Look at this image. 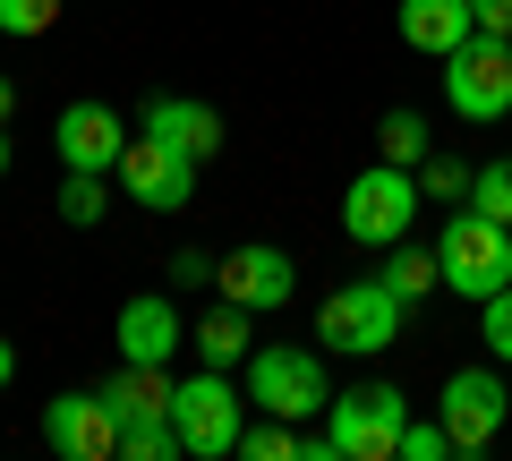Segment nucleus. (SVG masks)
I'll list each match as a JSON object with an SVG mask.
<instances>
[{
  "instance_id": "f257e3e1",
  "label": "nucleus",
  "mask_w": 512,
  "mask_h": 461,
  "mask_svg": "<svg viewBox=\"0 0 512 461\" xmlns=\"http://www.w3.org/2000/svg\"><path fill=\"white\" fill-rule=\"evenodd\" d=\"M111 419H120V461H171L180 453V427H171V376L120 359V376L103 385Z\"/></svg>"
},
{
  "instance_id": "f03ea898",
  "label": "nucleus",
  "mask_w": 512,
  "mask_h": 461,
  "mask_svg": "<svg viewBox=\"0 0 512 461\" xmlns=\"http://www.w3.org/2000/svg\"><path fill=\"white\" fill-rule=\"evenodd\" d=\"M436 265H444V291H461V299H495L512 282V222H495V214H453L436 231Z\"/></svg>"
},
{
  "instance_id": "7ed1b4c3",
  "label": "nucleus",
  "mask_w": 512,
  "mask_h": 461,
  "mask_svg": "<svg viewBox=\"0 0 512 461\" xmlns=\"http://www.w3.org/2000/svg\"><path fill=\"white\" fill-rule=\"evenodd\" d=\"M402 308H410V299L384 291V274H376V282H342V291L316 308V351H350V359L393 351V333H402Z\"/></svg>"
},
{
  "instance_id": "20e7f679",
  "label": "nucleus",
  "mask_w": 512,
  "mask_h": 461,
  "mask_svg": "<svg viewBox=\"0 0 512 461\" xmlns=\"http://www.w3.org/2000/svg\"><path fill=\"white\" fill-rule=\"evenodd\" d=\"M410 222H419V171L402 163H367L359 180H350L342 197V231L359 248H402L410 240Z\"/></svg>"
},
{
  "instance_id": "39448f33",
  "label": "nucleus",
  "mask_w": 512,
  "mask_h": 461,
  "mask_svg": "<svg viewBox=\"0 0 512 461\" xmlns=\"http://www.w3.org/2000/svg\"><path fill=\"white\" fill-rule=\"evenodd\" d=\"M248 402L265 419H316V410H333L325 351H248Z\"/></svg>"
},
{
  "instance_id": "423d86ee",
  "label": "nucleus",
  "mask_w": 512,
  "mask_h": 461,
  "mask_svg": "<svg viewBox=\"0 0 512 461\" xmlns=\"http://www.w3.org/2000/svg\"><path fill=\"white\" fill-rule=\"evenodd\" d=\"M444 103L461 120H512V35H470L453 60H444Z\"/></svg>"
},
{
  "instance_id": "0eeeda50",
  "label": "nucleus",
  "mask_w": 512,
  "mask_h": 461,
  "mask_svg": "<svg viewBox=\"0 0 512 461\" xmlns=\"http://www.w3.org/2000/svg\"><path fill=\"white\" fill-rule=\"evenodd\" d=\"M402 419H410L402 385H350V393H333V427H325V436H333L342 461H393Z\"/></svg>"
},
{
  "instance_id": "6e6552de",
  "label": "nucleus",
  "mask_w": 512,
  "mask_h": 461,
  "mask_svg": "<svg viewBox=\"0 0 512 461\" xmlns=\"http://www.w3.org/2000/svg\"><path fill=\"white\" fill-rule=\"evenodd\" d=\"M171 427H180V453H197V461L239 453V393H231V376L205 368V376H188V385H171Z\"/></svg>"
},
{
  "instance_id": "1a4fd4ad",
  "label": "nucleus",
  "mask_w": 512,
  "mask_h": 461,
  "mask_svg": "<svg viewBox=\"0 0 512 461\" xmlns=\"http://www.w3.org/2000/svg\"><path fill=\"white\" fill-rule=\"evenodd\" d=\"M436 419L453 427V453H487V444H495V427L512 419V402H504V376H495V368H453V376H444V402H436Z\"/></svg>"
},
{
  "instance_id": "9d476101",
  "label": "nucleus",
  "mask_w": 512,
  "mask_h": 461,
  "mask_svg": "<svg viewBox=\"0 0 512 461\" xmlns=\"http://www.w3.org/2000/svg\"><path fill=\"white\" fill-rule=\"evenodd\" d=\"M120 188L137 205H146V214H180L188 197H197V163H188V154H171L163 137H128V154H120Z\"/></svg>"
},
{
  "instance_id": "9b49d317",
  "label": "nucleus",
  "mask_w": 512,
  "mask_h": 461,
  "mask_svg": "<svg viewBox=\"0 0 512 461\" xmlns=\"http://www.w3.org/2000/svg\"><path fill=\"white\" fill-rule=\"evenodd\" d=\"M43 444L60 461H103L120 453V419H111L103 393H60V402H43Z\"/></svg>"
},
{
  "instance_id": "f8f14e48",
  "label": "nucleus",
  "mask_w": 512,
  "mask_h": 461,
  "mask_svg": "<svg viewBox=\"0 0 512 461\" xmlns=\"http://www.w3.org/2000/svg\"><path fill=\"white\" fill-rule=\"evenodd\" d=\"M214 282H222V299H239V308H291V257L282 248H265V240H248V248H231V257L214 265Z\"/></svg>"
},
{
  "instance_id": "ddd939ff",
  "label": "nucleus",
  "mask_w": 512,
  "mask_h": 461,
  "mask_svg": "<svg viewBox=\"0 0 512 461\" xmlns=\"http://www.w3.org/2000/svg\"><path fill=\"white\" fill-rule=\"evenodd\" d=\"M52 146H60L69 171H120L128 129H120V111H111V103H69V111H60V129H52Z\"/></svg>"
},
{
  "instance_id": "4468645a",
  "label": "nucleus",
  "mask_w": 512,
  "mask_h": 461,
  "mask_svg": "<svg viewBox=\"0 0 512 461\" xmlns=\"http://www.w3.org/2000/svg\"><path fill=\"white\" fill-rule=\"evenodd\" d=\"M146 137H163V146L188 154V163H214V154H222V111L214 103H188V94H154V103H146Z\"/></svg>"
},
{
  "instance_id": "2eb2a0df",
  "label": "nucleus",
  "mask_w": 512,
  "mask_h": 461,
  "mask_svg": "<svg viewBox=\"0 0 512 461\" xmlns=\"http://www.w3.org/2000/svg\"><path fill=\"white\" fill-rule=\"evenodd\" d=\"M111 333H120V359H137V368H163V359L180 351V308L146 291V299H128V308H120V325H111Z\"/></svg>"
},
{
  "instance_id": "dca6fc26",
  "label": "nucleus",
  "mask_w": 512,
  "mask_h": 461,
  "mask_svg": "<svg viewBox=\"0 0 512 461\" xmlns=\"http://www.w3.org/2000/svg\"><path fill=\"white\" fill-rule=\"evenodd\" d=\"M470 35H478L470 0H402V43H410V52H427V60H453Z\"/></svg>"
},
{
  "instance_id": "f3484780",
  "label": "nucleus",
  "mask_w": 512,
  "mask_h": 461,
  "mask_svg": "<svg viewBox=\"0 0 512 461\" xmlns=\"http://www.w3.org/2000/svg\"><path fill=\"white\" fill-rule=\"evenodd\" d=\"M248 316H256V308L222 299V308L197 325V359H205V368H231V359H248V351H256V342H248Z\"/></svg>"
},
{
  "instance_id": "a211bd4d",
  "label": "nucleus",
  "mask_w": 512,
  "mask_h": 461,
  "mask_svg": "<svg viewBox=\"0 0 512 461\" xmlns=\"http://www.w3.org/2000/svg\"><path fill=\"white\" fill-rule=\"evenodd\" d=\"M436 282H444V265L427 257V248H410V240L384 248V291H393V299H427Z\"/></svg>"
},
{
  "instance_id": "6ab92c4d",
  "label": "nucleus",
  "mask_w": 512,
  "mask_h": 461,
  "mask_svg": "<svg viewBox=\"0 0 512 461\" xmlns=\"http://www.w3.org/2000/svg\"><path fill=\"white\" fill-rule=\"evenodd\" d=\"M376 146H384V163H402V171H419V163H427V146H436V137H427V120H419V111H384V120H376Z\"/></svg>"
},
{
  "instance_id": "aec40b11",
  "label": "nucleus",
  "mask_w": 512,
  "mask_h": 461,
  "mask_svg": "<svg viewBox=\"0 0 512 461\" xmlns=\"http://www.w3.org/2000/svg\"><path fill=\"white\" fill-rule=\"evenodd\" d=\"M103 205H111L103 171H69V180H60V222H77V231H94V222H103Z\"/></svg>"
},
{
  "instance_id": "412c9836",
  "label": "nucleus",
  "mask_w": 512,
  "mask_h": 461,
  "mask_svg": "<svg viewBox=\"0 0 512 461\" xmlns=\"http://www.w3.org/2000/svg\"><path fill=\"white\" fill-rule=\"evenodd\" d=\"M470 205H478V214H495V222H512V154H495V163L470 171Z\"/></svg>"
},
{
  "instance_id": "4be33fe9",
  "label": "nucleus",
  "mask_w": 512,
  "mask_h": 461,
  "mask_svg": "<svg viewBox=\"0 0 512 461\" xmlns=\"http://www.w3.org/2000/svg\"><path fill=\"white\" fill-rule=\"evenodd\" d=\"M444 453H453V427H444V419H402L393 461H444Z\"/></svg>"
},
{
  "instance_id": "5701e85b",
  "label": "nucleus",
  "mask_w": 512,
  "mask_h": 461,
  "mask_svg": "<svg viewBox=\"0 0 512 461\" xmlns=\"http://www.w3.org/2000/svg\"><path fill=\"white\" fill-rule=\"evenodd\" d=\"M69 0H0V35H52Z\"/></svg>"
},
{
  "instance_id": "b1692460",
  "label": "nucleus",
  "mask_w": 512,
  "mask_h": 461,
  "mask_svg": "<svg viewBox=\"0 0 512 461\" xmlns=\"http://www.w3.org/2000/svg\"><path fill=\"white\" fill-rule=\"evenodd\" d=\"M427 197H444V205H470V163L461 154H427Z\"/></svg>"
},
{
  "instance_id": "393cba45",
  "label": "nucleus",
  "mask_w": 512,
  "mask_h": 461,
  "mask_svg": "<svg viewBox=\"0 0 512 461\" xmlns=\"http://www.w3.org/2000/svg\"><path fill=\"white\" fill-rule=\"evenodd\" d=\"M478 333H487V351L512 368V282H504L495 299H478Z\"/></svg>"
},
{
  "instance_id": "a878e982",
  "label": "nucleus",
  "mask_w": 512,
  "mask_h": 461,
  "mask_svg": "<svg viewBox=\"0 0 512 461\" xmlns=\"http://www.w3.org/2000/svg\"><path fill=\"white\" fill-rule=\"evenodd\" d=\"M470 18L478 35H512V0H470Z\"/></svg>"
},
{
  "instance_id": "bb28decb",
  "label": "nucleus",
  "mask_w": 512,
  "mask_h": 461,
  "mask_svg": "<svg viewBox=\"0 0 512 461\" xmlns=\"http://www.w3.org/2000/svg\"><path fill=\"white\" fill-rule=\"evenodd\" d=\"M171 282H214V257H205V248H180V257H171Z\"/></svg>"
},
{
  "instance_id": "cd10ccee",
  "label": "nucleus",
  "mask_w": 512,
  "mask_h": 461,
  "mask_svg": "<svg viewBox=\"0 0 512 461\" xmlns=\"http://www.w3.org/2000/svg\"><path fill=\"white\" fill-rule=\"evenodd\" d=\"M9 111H18V86H9V77H0V120H9Z\"/></svg>"
},
{
  "instance_id": "c85d7f7f",
  "label": "nucleus",
  "mask_w": 512,
  "mask_h": 461,
  "mask_svg": "<svg viewBox=\"0 0 512 461\" xmlns=\"http://www.w3.org/2000/svg\"><path fill=\"white\" fill-rule=\"evenodd\" d=\"M9 376H18V351H9V342H0V385H9Z\"/></svg>"
},
{
  "instance_id": "c756f323",
  "label": "nucleus",
  "mask_w": 512,
  "mask_h": 461,
  "mask_svg": "<svg viewBox=\"0 0 512 461\" xmlns=\"http://www.w3.org/2000/svg\"><path fill=\"white\" fill-rule=\"evenodd\" d=\"M0 180H9V120H0Z\"/></svg>"
}]
</instances>
